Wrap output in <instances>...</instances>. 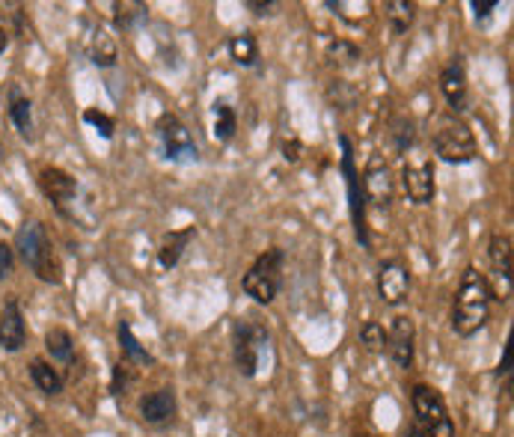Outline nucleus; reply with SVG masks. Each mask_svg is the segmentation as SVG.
I'll return each mask as SVG.
<instances>
[{"mask_svg":"<svg viewBox=\"0 0 514 437\" xmlns=\"http://www.w3.org/2000/svg\"><path fill=\"white\" fill-rule=\"evenodd\" d=\"M490 300H494V291H490L485 274H479L476 268H467L455 291L452 330L458 336H476L490 319Z\"/></svg>","mask_w":514,"mask_h":437,"instance_id":"obj_1","label":"nucleus"},{"mask_svg":"<svg viewBox=\"0 0 514 437\" xmlns=\"http://www.w3.org/2000/svg\"><path fill=\"white\" fill-rule=\"evenodd\" d=\"M15 248L21 253V259H25V265L42 279V283H51V286L63 283L60 256H57V250H54V241H51L48 229H45L39 220L21 223V229L15 235Z\"/></svg>","mask_w":514,"mask_h":437,"instance_id":"obj_2","label":"nucleus"},{"mask_svg":"<svg viewBox=\"0 0 514 437\" xmlns=\"http://www.w3.org/2000/svg\"><path fill=\"white\" fill-rule=\"evenodd\" d=\"M283 265H286V253L279 248H267L250 265V271L244 274L241 279L244 295L253 298L256 304H271L279 295V286H283Z\"/></svg>","mask_w":514,"mask_h":437,"instance_id":"obj_3","label":"nucleus"},{"mask_svg":"<svg viewBox=\"0 0 514 437\" xmlns=\"http://www.w3.org/2000/svg\"><path fill=\"white\" fill-rule=\"evenodd\" d=\"M431 146H434V152H438V158L446 164H473L479 155L476 134L458 117H446L440 122L431 137Z\"/></svg>","mask_w":514,"mask_h":437,"instance_id":"obj_4","label":"nucleus"},{"mask_svg":"<svg viewBox=\"0 0 514 437\" xmlns=\"http://www.w3.org/2000/svg\"><path fill=\"white\" fill-rule=\"evenodd\" d=\"M410 405H413V417L422 432L428 437H455V425L449 411H446V401L438 390H431L426 384H417L410 393Z\"/></svg>","mask_w":514,"mask_h":437,"instance_id":"obj_5","label":"nucleus"},{"mask_svg":"<svg viewBox=\"0 0 514 437\" xmlns=\"http://www.w3.org/2000/svg\"><path fill=\"white\" fill-rule=\"evenodd\" d=\"M342 146V176H345V188H348V208H351V223H354V235L357 241L368 248V227H366V197H363V185H360V173H357V164H354V149H351V140L339 137Z\"/></svg>","mask_w":514,"mask_h":437,"instance_id":"obj_6","label":"nucleus"},{"mask_svg":"<svg viewBox=\"0 0 514 437\" xmlns=\"http://www.w3.org/2000/svg\"><path fill=\"white\" fill-rule=\"evenodd\" d=\"M158 137H161L166 161H173V164H197L199 161V146L194 143V134L178 117L164 114L158 119Z\"/></svg>","mask_w":514,"mask_h":437,"instance_id":"obj_7","label":"nucleus"},{"mask_svg":"<svg viewBox=\"0 0 514 437\" xmlns=\"http://www.w3.org/2000/svg\"><path fill=\"white\" fill-rule=\"evenodd\" d=\"M360 185H363L366 203H372L378 208H389L393 194H396V182H393V170H389V164L381 158V155H372V158H368Z\"/></svg>","mask_w":514,"mask_h":437,"instance_id":"obj_8","label":"nucleus"},{"mask_svg":"<svg viewBox=\"0 0 514 437\" xmlns=\"http://www.w3.org/2000/svg\"><path fill=\"white\" fill-rule=\"evenodd\" d=\"M265 342H267V333L259 328V324H250V321H238L236 324V366H238V372L244 378L256 375Z\"/></svg>","mask_w":514,"mask_h":437,"instance_id":"obj_9","label":"nucleus"},{"mask_svg":"<svg viewBox=\"0 0 514 437\" xmlns=\"http://www.w3.org/2000/svg\"><path fill=\"white\" fill-rule=\"evenodd\" d=\"M375 286H378V295L387 307H398L408 300V291H410V271L398 259H387L378 268V277H375Z\"/></svg>","mask_w":514,"mask_h":437,"instance_id":"obj_10","label":"nucleus"},{"mask_svg":"<svg viewBox=\"0 0 514 437\" xmlns=\"http://www.w3.org/2000/svg\"><path fill=\"white\" fill-rule=\"evenodd\" d=\"M440 93L449 105L452 117L464 114L470 107V93H467V69H464V57L455 54V57L446 63V69L440 72Z\"/></svg>","mask_w":514,"mask_h":437,"instance_id":"obj_11","label":"nucleus"},{"mask_svg":"<svg viewBox=\"0 0 514 437\" xmlns=\"http://www.w3.org/2000/svg\"><path fill=\"white\" fill-rule=\"evenodd\" d=\"M27 345V324L21 312V300L9 295L0 310V349L4 351H21Z\"/></svg>","mask_w":514,"mask_h":437,"instance_id":"obj_12","label":"nucleus"},{"mask_svg":"<svg viewBox=\"0 0 514 437\" xmlns=\"http://www.w3.org/2000/svg\"><path fill=\"white\" fill-rule=\"evenodd\" d=\"M39 188L60 215H69L66 206L75 203V197H77V178L72 173L60 170V167H45V170L39 173Z\"/></svg>","mask_w":514,"mask_h":437,"instance_id":"obj_13","label":"nucleus"},{"mask_svg":"<svg viewBox=\"0 0 514 437\" xmlns=\"http://www.w3.org/2000/svg\"><path fill=\"white\" fill-rule=\"evenodd\" d=\"M387 351L398 369H410L413 351H417V328H413V319L408 316L393 319V328L387 333Z\"/></svg>","mask_w":514,"mask_h":437,"instance_id":"obj_14","label":"nucleus"},{"mask_svg":"<svg viewBox=\"0 0 514 437\" xmlns=\"http://www.w3.org/2000/svg\"><path fill=\"white\" fill-rule=\"evenodd\" d=\"M401 188L410 197V203L428 206L434 199V167L428 161L405 164L401 167Z\"/></svg>","mask_w":514,"mask_h":437,"instance_id":"obj_15","label":"nucleus"},{"mask_svg":"<svg viewBox=\"0 0 514 437\" xmlns=\"http://www.w3.org/2000/svg\"><path fill=\"white\" fill-rule=\"evenodd\" d=\"M86 57L93 66L98 69H110V66H116L119 60V45H116V36H110V30L105 25H89L86 27Z\"/></svg>","mask_w":514,"mask_h":437,"instance_id":"obj_16","label":"nucleus"},{"mask_svg":"<svg viewBox=\"0 0 514 437\" xmlns=\"http://www.w3.org/2000/svg\"><path fill=\"white\" fill-rule=\"evenodd\" d=\"M140 417L149 425H164L176 417V393L170 387H161L155 393L140 399Z\"/></svg>","mask_w":514,"mask_h":437,"instance_id":"obj_17","label":"nucleus"},{"mask_svg":"<svg viewBox=\"0 0 514 437\" xmlns=\"http://www.w3.org/2000/svg\"><path fill=\"white\" fill-rule=\"evenodd\" d=\"M488 262H490V271L499 279V283H506V289L511 291V235H490L488 241Z\"/></svg>","mask_w":514,"mask_h":437,"instance_id":"obj_18","label":"nucleus"},{"mask_svg":"<svg viewBox=\"0 0 514 437\" xmlns=\"http://www.w3.org/2000/svg\"><path fill=\"white\" fill-rule=\"evenodd\" d=\"M194 235H197V227H185V229H170V232H166L164 239H161V244H158V262H161V268H166V271H170V268H176L178 259L185 256L187 244L194 241Z\"/></svg>","mask_w":514,"mask_h":437,"instance_id":"obj_19","label":"nucleus"},{"mask_svg":"<svg viewBox=\"0 0 514 437\" xmlns=\"http://www.w3.org/2000/svg\"><path fill=\"white\" fill-rule=\"evenodd\" d=\"M9 119H13L21 137L33 140V105L15 84H9Z\"/></svg>","mask_w":514,"mask_h":437,"instance_id":"obj_20","label":"nucleus"},{"mask_svg":"<svg viewBox=\"0 0 514 437\" xmlns=\"http://www.w3.org/2000/svg\"><path fill=\"white\" fill-rule=\"evenodd\" d=\"M146 4H137V0H116L114 4V25L119 33H131L137 30L143 21H146Z\"/></svg>","mask_w":514,"mask_h":437,"instance_id":"obj_21","label":"nucleus"},{"mask_svg":"<svg viewBox=\"0 0 514 437\" xmlns=\"http://www.w3.org/2000/svg\"><path fill=\"white\" fill-rule=\"evenodd\" d=\"M30 378H33V384L39 387V393H45V396L63 393V375L48 361H42V357H36V361L30 363Z\"/></svg>","mask_w":514,"mask_h":437,"instance_id":"obj_22","label":"nucleus"},{"mask_svg":"<svg viewBox=\"0 0 514 437\" xmlns=\"http://www.w3.org/2000/svg\"><path fill=\"white\" fill-rule=\"evenodd\" d=\"M229 57L238 66H244V69H250V66L259 63V42H256L250 30H241L229 39Z\"/></svg>","mask_w":514,"mask_h":437,"instance_id":"obj_23","label":"nucleus"},{"mask_svg":"<svg viewBox=\"0 0 514 437\" xmlns=\"http://www.w3.org/2000/svg\"><path fill=\"white\" fill-rule=\"evenodd\" d=\"M45 349H48V354L54 357V361L72 363V357H75V340H72L69 330L51 328L48 333H45Z\"/></svg>","mask_w":514,"mask_h":437,"instance_id":"obj_24","label":"nucleus"},{"mask_svg":"<svg viewBox=\"0 0 514 437\" xmlns=\"http://www.w3.org/2000/svg\"><path fill=\"white\" fill-rule=\"evenodd\" d=\"M116 333H119L122 354H126L131 363H140V366H152V363H155V357H152L146 349H143V345L137 342V336L131 333V324H128V321H119Z\"/></svg>","mask_w":514,"mask_h":437,"instance_id":"obj_25","label":"nucleus"},{"mask_svg":"<svg viewBox=\"0 0 514 437\" xmlns=\"http://www.w3.org/2000/svg\"><path fill=\"white\" fill-rule=\"evenodd\" d=\"M211 114H215V140L217 143H229L232 137H236V131H238L236 110H232L227 102H215Z\"/></svg>","mask_w":514,"mask_h":437,"instance_id":"obj_26","label":"nucleus"},{"mask_svg":"<svg viewBox=\"0 0 514 437\" xmlns=\"http://www.w3.org/2000/svg\"><path fill=\"white\" fill-rule=\"evenodd\" d=\"M389 140H393V149L398 155L413 149V143H417V126H413V119H408V117L389 119Z\"/></svg>","mask_w":514,"mask_h":437,"instance_id":"obj_27","label":"nucleus"},{"mask_svg":"<svg viewBox=\"0 0 514 437\" xmlns=\"http://www.w3.org/2000/svg\"><path fill=\"white\" fill-rule=\"evenodd\" d=\"M387 18H389V25H393V30L398 33H408L410 25H413V18H417V4H410V0H387Z\"/></svg>","mask_w":514,"mask_h":437,"instance_id":"obj_28","label":"nucleus"},{"mask_svg":"<svg viewBox=\"0 0 514 437\" xmlns=\"http://www.w3.org/2000/svg\"><path fill=\"white\" fill-rule=\"evenodd\" d=\"M328 60L333 66H339V69H348V66L360 63V48L348 39H333L328 42Z\"/></svg>","mask_w":514,"mask_h":437,"instance_id":"obj_29","label":"nucleus"},{"mask_svg":"<svg viewBox=\"0 0 514 437\" xmlns=\"http://www.w3.org/2000/svg\"><path fill=\"white\" fill-rule=\"evenodd\" d=\"M328 102L339 110H351L357 105V89L348 81H333L328 86Z\"/></svg>","mask_w":514,"mask_h":437,"instance_id":"obj_30","label":"nucleus"},{"mask_svg":"<svg viewBox=\"0 0 514 437\" xmlns=\"http://www.w3.org/2000/svg\"><path fill=\"white\" fill-rule=\"evenodd\" d=\"M360 342L366 345V351H384L387 349V330H384V324H378V321H366L363 328H360Z\"/></svg>","mask_w":514,"mask_h":437,"instance_id":"obj_31","label":"nucleus"},{"mask_svg":"<svg viewBox=\"0 0 514 437\" xmlns=\"http://www.w3.org/2000/svg\"><path fill=\"white\" fill-rule=\"evenodd\" d=\"M84 122H86V126H93L98 134H102V140H114L116 122H114V117H107L105 110H96V107L84 110Z\"/></svg>","mask_w":514,"mask_h":437,"instance_id":"obj_32","label":"nucleus"},{"mask_svg":"<svg viewBox=\"0 0 514 437\" xmlns=\"http://www.w3.org/2000/svg\"><path fill=\"white\" fill-rule=\"evenodd\" d=\"M128 384H131V369L122 366V363H116V366H114V381H110V393L122 396V393L128 390Z\"/></svg>","mask_w":514,"mask_h":437,"instance_id":"obj_33","label":"nucleus"},{"mask_svg":"<svg viewBox=\"0 0 514 437\" xmlns=\"http://www.w3.org/2000/svg\"><path fill=\"white\" fill-rule=\"evenodd\" d=\"M13 268H15V250L6 241H0V279L13 277Z\"/></svg>","mask_w":514,"mask_h":437,"instance_id":"obj_34","label":"nucleus"},{"mask_svg":"<svg viewBox=\"0 0 514 437\" xmlns=\"http://www.w3.org/2000/svg\"><path fill=\"white\" fill-rule=\"evenodd\" d=\"M300 155H304V143H300L297 137H292V140H286V143H283V161L297 164V161H300Z\"/></svg>","mask_w":514,"mask_h":437,"instance_id":"obj_35","label":"nucleus"},{"mask_svg":"<svg viewBox=\"0 0 514 437\" xmlns=\"http://www.w3.org/2000/svg\"><path fill=\"white\" fill-rule=\"evenodd\" d=\"M247 9L253 15L265 18V15H274V9H279V4H274V0H247Z\"/></svg>","mask_w":514,"mask_h":437,"instance_id":"obj_36","label":"nucleus"},{"mask_svg":"<svg viewBox=\"0 0 514 437\" xmlns=\"http://www.w3.org/2000/svg\"><path fill=\"white\" fill-rule=\"evenodd\" d=\"M497 6H499V0H473V4H470V9H473L476 18H488Z\"/></svg>","mask_w":514,"mask_h":437,"instance_id":"obj_37","label":"nucleus"},{"mask_svg":"<svg viewBox=\"0 0 514 437\" xmlns=\"http://www.w3.org/2000/svg\"><path fill=\"white\" fill-rule=\"evenodd\" d=\"M511 372V342H506V349H502V361L497 366V375H509Z\"/></svg>","mask_w":514,"mask_h":437,"instance_id":"obj_38","label":"nucleus"},{"mask_svg":"<svg viewBox=\"0 0 514 437\" xmlns=\"http://www.w3.org/2000/svg\"><path fill=\"white\" fill-rule=\"evenodd\" d=\"M6 48H9V30L0 25V54H4Z\"/></svg>","mask_w":514,"mask_h":437,"instance_id":"obj_39","label":"nucleus"},{"mask_svg":"<svg viewBox=\"0 0 514 437\" xmlns=\"http://www.w3.org/2000/svg\"><path fill=\"white\" fill-rule=\"evenodd\" d=\"M405 437H428V434H426V432H422V429H419V425H410V429L405 432Z\"/></svg>","mask_w":514,"mask_h":437,"instance_id":"obj_40","label":"nucleus"},{"mask_svg":"<svg viewBox=\"0 0 514 437\" xmlns=\"http://www.w3.org/2000/svg\"><path fill=\"white\" fill-rule=\"evenodd\" d=\"M0 158H4V143H0Z\"/></svg>","mask_w":514,"mask_h":437,"instance_id":"obj_41","label":"nucleus"},{"mask_svg":"<svg viewBox=\"0 0 514 437\" xmlns=\"http://www.w3.org/2000/svg\"><path fill=\"white\" fill-rule=\"evenodd\" d=\"M366 437H378V434H366Z\"/></svg>","mask_w":514,"mask_h":437,"instance_id":"obj_42","label":"nucleus"}]
</instances>
